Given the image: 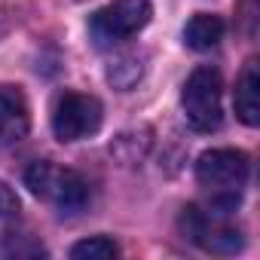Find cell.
I'll list each match as a JSON object with an SVG mask.
<instances>
[{
	"instance_id": "6da1fadb",
	"label": "cell",
	"mask_w": 260,
	"mask_h": 260,
	"mask_svg": "<svg viewBox=\"0 0 260 260\" xmlns=\"http://www.w3.org/2000/svg\"><path fill=\"white\" fill-rule=\"evenodd\" d=\"M196 181L211 193V211L230 214L236 211L242 190L248 184V156L242 150H205L196 159Z\"/></svg>"
},
{
	"instance_id": "7a4b0ae2",
	"label": "cell",
	"mask_w": 260,
	"mask_h": 260,
	"mask_svg": "<svg viewBox=\"0 0 260 260\" xmlns=\"http://www.w3.org/2000/svg\"><path fill=\"white\" fill-rule=\"evenodd\" d=\"M25 187L37 199L52 202L61 214H77L89 202V184L83 181V175H77L74 169H58L43 159L25 169Z\"/></svg>"
},
{
	"instance_id": "3957f363",
	"label": "cell",
	"mask_w": 260,
	"mask_h": 260,
	"mask_svg": "<svg viewBox=\"0 0 260 260\" xmlns=\"http://www.w3.org/2000/svg\"><path fill=\"white\" fill-rule=\"evenodd\" d=\"M220 92H223V80H220V71L211 64H202L187 77L184 92H181V104H184L187 122L196 132H214L223 122Z\"/></svg>"
},
{
	"instance_id": "277c9868",
	"label": "cell",
	"mask_w": 260,
	"mask_h": 260,
	"mask_svg": "<svg viewBox=\"0 0 260 260\" xmlns=\"http://www.w3.org/2000/svg\"><path fill=\"white\" fill-rule=\"evenodd\" d=\"M150 16H153L150 0H110L107 7H101L92 16L89 34L98 46H113L147 28Z\"/></svg>"
},
{
	"instance_id": "5b68a950",
	"label": "cell",
	"mask_w": 260,
	"mask_h": 260,
	"mask_svg": "<svg viewBox=\"0 0 260 260\" xmlns=\"http://www.w3.org/2000/svg\"><path fill=\"white\" fill-rule=\"evenodd\" d=\"M104 110L95 95L83 92H61L52 101V132L58 141H80L101 128Z\"/></svg>"
},
{
	"instance_id": "8992f818",
	"label": "cell",
	"mask_w": 260,
	"mask_h": 260,
	"mask_svg": "<svg viewBox=\"0 0 260 260\" xmlns=\"http://www.w3.org/2000/svg\"><path fill=\"white\" fill-rule=\"evenodd\" d=\"M28 135V104L22 92L0 86V147L16 144Z\"/></svg>"
},
{
	"instance_id": "52a82bcc",
	"label": "cell",
	"mask_w": 260,
	"mask_h": 260,
	"mask_svg": "<svg viewBox=\"0 0 260 260\" xmlns=\"http://www.w3.org/2000/svg\"><path fill=\"white\" fill-rule=\"evenodd\" d=\"M236 116L245 125H257L260 122V74H257V61H248L245 71L236 80Z\"/></svg>"
},
{
	"instance_id": "ba28073f",
	"label": "cell",
	"mask_w": 260,
	"mask_h": 260,
	"mask_svg": "<svg viewBox=\"0 0 260 260\" xmlns=\"http://www.w3.org/2000/svg\"><path fill=\"white\" fill-rule=\"evenodd\" d=\"M223 40V22L217 16H208V13H199L187 22L184 28V43L196 52H205V49H214L217 43Z\"/></svg>"
},
{
	"instance_id": "9c48e42d",
	"label": "cell",
	"mask_w": 260,
	"mask_h": 260,
	"mask_svg": "<svg viewBox=\"0 0 260 260\" xmlns=\"http://www.w3.org/2000/svg\"><path fill=\"white\" fill-rule=\"evenodd\" d=\"M71 257L74 260H110V257H119V245L107 236H92V239H83L71 248Z\"/></svg>"
},
{
	"instance_id": "30bf717a",
	"label": "cell",
	"mask_w": 260,
	"mask_h": 260,
	"mask_svg": "<svg viewBox=\"0 0 260 260\" xmlns=\"http://www.w3.org/2000/svg\"><path fill=\"white\" fill-rule=\"evenodd\" d=\"M16 214H19V199H16V193L4 181H0V220H10Z\"/></svg>"
},
{
	"instance_id": "8fae6325",
	"label": "cell",
	"mask_w": 260,
	"mask_h": 260,
	"mask_svg": "<svg viewBox=\"0 0 260 260\" xmlns=\"http://www.w3.org/2000/svg\"><path fill=\"white\" fill-rule=\"evenodd\" d=\"M4 31H7V22H4V19H0V34H4Z\"/></svg>"
}]
</instances>
